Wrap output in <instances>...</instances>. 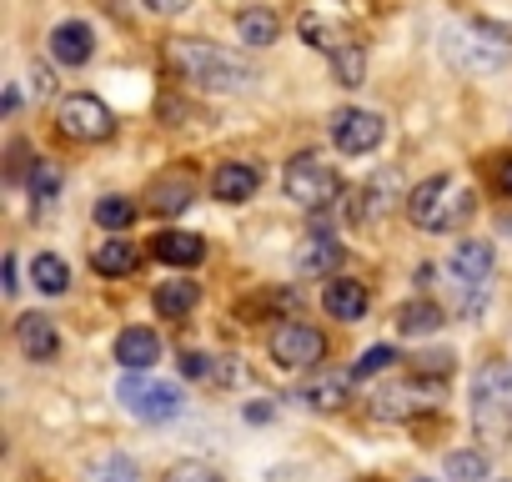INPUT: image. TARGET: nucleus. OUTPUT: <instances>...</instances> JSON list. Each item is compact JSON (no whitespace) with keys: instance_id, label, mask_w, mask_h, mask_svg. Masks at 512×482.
Wrapping results in <instances>:
<instances>
[{"instance_id":"1","label":"nucleus","mask_w":512,"mask_h":482,"mask_svg":"<svg viewBox=\"0 0 512 482\" xmlns=\"http://www.w3.org/2000/svg\"><path fill=\"white\" fill-rule=\"evenodd\" d=\"M166 66H171L176 81H186L196 91H246L256 81V71L241 56H231V51H221L211 41H196V36L171 41L166 46Z\"/></svg>"},{"instance_id":"2","label":"nucleus","mask_w":512,"mask_h":482,"mask_svg":"<svg viewBox=\"0 0 512 482\" xmlns=\"http://www.w3.org/2000/svg\"><path fill=\"white\" fill-rule=\"evenodd\" d=\"M472 427L487 452H502L512 442V372L497 362H482L472 377Z\"/></svg>"},{"instance_id":"3","label":"nucleus","mask_w":512,"mask_h":482,"mask_svg":"<svg viewBox=\"0 0 512 482\" xmlns=\"http://www.w3.org/2000/svg\"><path fill=\"white\" fill-rule=\"evenodd\" d=\"M487 277H492V241H457L447 257V282L457 292L462 317H477L487 302Z\"/></svg>"},{"instance_id":"4","label":"nucleus","mask_w":512,"mask_h":482,"mask_svg":"<svg viewBox=\"0 0 512 482\" xmlns=\"http://www.w3.org/2000/svg\"><path fill=\"white\" fill-rule=\"evenodd\" d=\"M472 211V191H457L452 176H427L422 186H412L407 196V216L427 231H442V226H457L462 216Z\"/></svg>"},{"instance_id":"5","label":"nucleus","mask_w":512,"mask_h":482,"mask_svg":"<svg viewBox=\"0 0 512 482\" xmlns=\"http://www.w3.org/2000/svg\"><path fill=\"white\" fill-rule=\"evenodd\" d=\"M116 397H121V407L131 412V417H141V422H171V417H181V392L171 387V382H151V377H121V387H116Z\"/></svg>"},{"instance_id":"6","label":"nucleus","mask_w":512,"mask_h":482,"mask_svg":"<svg viewBox=\"0 0 512 482\" xmlns=\"http://www.w3.org/2000/svg\"><path fill=\"white\" fill-rule=\"evenodd\" d=\"M337 186H342V181H337L332 161H322V156H312V151L297 156V161L282 171V191H287L297 206H307V211H312V206H327V201L337 196Z\"/></svg>"},{"instance_id":"7","label":"nucleus","mask_w":512,"mask_h":482,"mask_svg":"<svg viewBox=\"0 0 512 482\" xmlns=\"http://www.w3.org/2000/svg\"><path fill=\"white\" fill-rule=\"evenodd\" d=\"M56 126H61V136H71V141H106L111 131H116V116H111V106L101 101V96H66L61 101V111H56Z\"/></svg>"},{"instance_id":"8","label":"nucleus","mask_w":512,"mask_h":482,"mask_svg":"<svg viewBox=\"0 0 512 482\" xmlns=\"http://www.w3.org/2000/svg\"><path fill=\"white\" fill-rule=\"evenodd\" d=\"M327 357V337L317 332V327H307V322H282L277 332H272V362H282V367H312V362H322Z\"/></svg>"},{"instance_id":"9","label":"nucleus","mask_w":512,"mask_h":482,"mask_svg":"<svg viewBox=\"0 0 512 482\" xmlns=\"http://www.w3.org/2000/svg\"><path fill=\"white\" fill-rule=\"evenodd\" d=\"M332 141L347 151V156H367V151H377V141H382V116L377 111H337L332 116Z\"/></svg>"},{"instance_id":"10","label":"nucleus","mask_w":512,"mask_h":482,"mask_svg":"<svg viewBox=\"0 0 512 482\" xmlns=\"http://www.w3.org/2000/svg\"><path fill=\"white\" fill-rule=\"evenodd\" d=\"M256 186H262V166L256 161H221L216 166V176H211V196L216 201H251L256 196Z\"/></svg>"},{"instance_id":"11","label":"nucleus","mask_w":512,"mask_h":482,"mask_svg":"<svg viewBox=\"0 0 512 482\" xmlns=\"http://www.w3.org/2000/svg\"><path fill=\"white\" fill-rule=\"evenodd\" d=\"M16 342H21V352H26L31 362H56V352H61L56 322H51V317H41V312L16 317Z\"/></svg>"},{"instance_id":"12","label":"nucleus","mask_w":512,"mask_h":482,"mask_svg":"<svg viewBox=\"0 0 512 482\" xmlns=\"http://www.w3.org/2000/svg\"><path fill=\"white\" fill-rule=\"evenodd\" d=\"M51 56H56L61 66H86V61L96 56L91 26H86V21H61V26L51 31Z\"/></svg>"},{"instance_id":"13","label":"nucleus","mask_w":512,"mask_h":482,"mask_svg":"<svg viewBox=\"0 0 512 482\" xmlns=\"http://www.w3.org/2000/svg\"><path fill=\"white\" fill-rule=\"evenodd\" d=\"M116 362H121L126 372L156 367V362H161V337H156L151 327H126V332L116 337Z\"/></svg>"},{"instance_id":"14","label":"nucleus","mask_w":512,"mask_h":482,"mask_svg":"<svg viewBox=\"0 0 512 482\" xmlns=\"http://www.w3.org/2000/svg\"><path fill=\"white\" fill-rule=\"evenodd\" d=\"M151 257L166 262V267H196V262L206 257V241L191 236V231H161V236L151 241Z\"/></svg>"},{"instance_id":"15","label":"nucleus","mask_w":512,"mask_h":482,"mask_svg":"<svg viewBox=\"0 0 512 482\" xmlns=\"http://www.w3.org/2000/svg\"><path fill=\"white\" fill-rule=\"evenodd\" d=\"M322 307H327L337 322H362V312H367V287L352 282V277H332L327 292H322Z\"/></svg>"},{"instance_id":"16","label":"nucleus","mask_w":512,"mask_h":482,"mask_svg":"<svg viewBox=\"0 0 512 482\" xmlns=\"http://www.w3.org/2000/svg\"><path fill=\"white\" fill-rule=\"evenodd\" d=\"M372 412H377V417H387V422H397V417L437 412V402H432V392H427V397H417L412 387H382V392H377V402H372Z\"/></svg>"},{"instance_id":"17","label":"nucleus","mask_w":512,"mask_h":482,"mask_svg":"<svg viewBox=\"0 0 512 482\" xmlns=\"http://www.w3.org/2000/svg\"><path fill=\"white\" fill-rule=\"evenodd\" d=\"M96 272L101 277H131L136 272V262H141V252H136V241H126V236H111V241H96Z\"/></svg>"},{"instance_id":"18","label":"nucleus","mask_w":512,"mask_h":482,"mask_svg":"<svg viewBox=\"0 0 512 482\" xmlns=\"http://www.w3.org/2000/svg\"><path fill=\"white\" fill-rule=\"evenodd\" d=\"M442 46H447L462 66H472V71H497V66L507 61V46H477V36H462V31H452Z\"/></svg>"},{"instance_id":"19","label":"nucleus","mask_w":512,"mask_h":482,"mask_svg":"<svg viewBox=\"0 0 512 482\" xmlns=\"http://www.w3.org/2000/svg\"><path fill=\"white\" fill-rule=\"evenodd\" d=\"M236 36L246 41V46H272L277 36H282V21H277V11H267V6H251V11H241L236 16Z\"/></svg>"},{"instance_id":"20","label":"nucleus","mask_w":512,"mask_h":482,"mask_svg":"<svg viewBox=\"0 0 512 482\" xmlns=\"http://www.w3.org/2000/svg\"><path fill=\"white\" fill-rule=\"evenodd\" d=\"M191 201H196V186L186 176H166V181L151 186V211L156 216H181Z\"/></svg>"},{"instance_id":"21","label":"nucleus","mask_w":512,"mask_h":482,"mask_svg":"<svg viewBox=\"0 0 512 482\" xmlns=\"http://www.w3.org/2000/svg\"><path fill=\"white\" fill-rule=\"evenodd\" d=\"M196 302H201V287H196V282H161V287H156V312H161L166 322H181Z\"/></svg>"},{"instance_id":"22","label":"nucleus","mask_w":512,"mask_h":482,"mask_svg":"<svg viewBox=\"0 0 512 482\" xmlns=\"http://www.w3.org/2000/svg\"><path fill=\"white\" fill-rule=\"evenodd\" d=\"M447 317H442V307L437 302H427V297H417V302H407V307H397V327H402V337H427V332H437Z\"/></svg>"},{"instance_id":"23","label":"nucleus","mask_w":512,"mask_h":482,"mask_svg":"<svg viewBox=\"0 0 512 482\" xmlns=\"http://www.w3.org/2000/svg\"><path fill=\"white\" fill-rule=\"evenodd\" d=\"M302 36H307V46L332 51V56H337L342 46H352V41H347V31H342L332 16H317V11H307V16H302Z\"/></svg>"},{"instance_id":"24","label":"nucleus","mask_w":512,"mask_h":482,"mask_svg":"<svg viewBox=\"0 0 512 482\" xmlns=\"http://www.w3.org/2000/svg\"><path fill=\"white\" fill-rule=\"evenodd\" d=\"M297 267L307 272V277H317V272H337L342 267V247L332 236H312L307 247H302V257H297Z\"/></svg>"},{"instance_id":"25","label":"nucleus","mask_w":512,"mask_h":482,"mask_svg":"<svg viewBox=\"0 0 512 482\" xmlns=\"http://www.w3.org/2000/svg\"><path fill=\"white\" fill-rule=\"evenodd\" d=\"M31 282L46 292V297H61L66 287H71V272H66V262L61 257H51V252H41L36 262H31Z\"/></svg>"},{"instance_id":"26","label":"nucleus","mask_w":512,"mask_h":482,"mask_svg":"<svg viewBox=\"0 0 512 482\" xmlns=\"http://www.w3.org/2000/svg\"><path fill=\"white\" fill-rule=\"evenodd\" d=\"M442 467H447L452 482H492V477H487V452H482V447H472V452H447Z\"/></svg>"},{"instance_id":"27","label":"nucleus","mask_w":512,"mask_h":482,"mask_svg":"<svg viewBox=\"0 0 512 482\" xmlns=\"http://www.w3.org/2000/svg\"><path fill=\"white\" fill-rule=\"evenodd\" d=\"M96 221L121 236V231L136 221V201H131V196H101V201H96Z\"/></svg>"},{"instance_id":"28","label":"nucleus","mask_w":512,"mask_h":482,"mask_svg":"<svg viewBox=\"0 0 512 482\" xmlns=\"http://www.w3.org/2000/svg\"><path fill=\"white\" fill-rule=\"evenodd\" d=\"M302 402L307 407H342L347 402V377H317L302 387Z\"/></svg>"},{"instance_id":"29","label":"nucleus","mask_w":512,"mask_h":482,"mask_svg":"<svg viewBox=\"0 0 512 482\" xmlns=\"http://www.w3.org/2000/svg\"><path fill=\"white\" fill-rule=\"evenodd\" d=\"M31 196L36 201H56L61 196V166L51 156H36V166H31Z\"/></svg>"},{"instance_id":"30","label":"nucleus","mask_w":512,"mask_h":482,"mask_svg":"<svg viewBox=\"0 0 512 482\" xmlns=\"http://www.w3.org/2000/svg\"><path fill=\"white\" fill-rule=\"evenodd\" d=\"M332 71H337V81H342V86H362V71H367L362 46H342V51L332 56Z\"/></svg>"},{"instance_id":"31","label":"nucleus","mask_w":512,"mask_h":482,"mask_svg":"<svg viewBox=\"0 0 512 482\" xmlns=\"http://www.w3.org/2000/svg\"><path fill=\"white\" fill-rule=\"evenodd\" d=\"M412 377H422V382H447L452 377V352H422V357H412Z\"/></svg>"},{"instance_id":"32","label":"nucleus","mask_w":512,"mask_h":482,"mask_svg":"<svg viewBox=\"0 0 512 482\" xmlns=\"http://www.w3.org/2000/svg\"><path fill=\"white\" fill-rule=\"evenodd\" d=\"M392 362H397V352H392V347H372V352H367V357L352 367V382H362V377H377V372H387Z\"/></svg>"},{"instance_id":"33","label":"nucleus","mask_w":512,"mask_h":482,"mask_svg":"<svg viewBox=\"0 0 512 482\" xmlns=\"http://www.w3.org/2000/svg\"><path fill=\"white\" fill-rule=\"evenodd\" d=\"M96 482H141V472H136V462H131V457H121V452H116V457H106V462H101Z\"/></svg>"},{"instance_id":"34","label":"nucleus","mask_w":512,"mask_h":482,"mask_svg":"<svg viewBox=\"0 0 512 482\" xmlns=\"http://www.w3.org/2000/svg\"><path fill=\"white\" fill-rule=\"evenodd\" d=\"M166 482H221V472L206 462H176V467H166Z\"/></svg>"},{"instance_id":"35","label":"nucleus","mask_w":512,"mask_h":482,"mask_svg":"<svg viewBox=\"0 0 512 482\" xmlns=\"http://www.w3.org/2000/svg\"><path fill=\"white\" fill-rule=\"evenodd\" d=\"M181 372H186V377H211L216 362H211L206 352H186V357H181Z\"/></svg>"},{"instance_id":"36","label":"nucleus","mask_w":512,"mask_h":482,"mask_svg":"<svg viewBox=\"0 0 512 482\" xmlns=\"http://www.w3.org/2000/svg\"><path fill=\"white\" fill-rule=\"evenodd\" d=\"M492 176H497V191L512 196V151H502V156L492 161Z\"/></svg>"},{"instance_id":"37","label":"nucleus","mask_w":512,"mask_h":482,"mask_svg":"<svg viewBox=\"0 0 512 482\" xmlns=\"http://www.w3.org/2000/svg\"><path fill=\"white\" fill-rule=\"evenodd\" d=\"M146 6H151L156 16H181V11L191 6V0H146Z\"/></svg>"},{"instance_id":"38","label":"nucleus","mask_w":512,"mask_h":482,"mask_svg":"<svg viewBox=\"0 0 512 482\" xmlns=\"http://www.w3.org/2000/svg\"><path fill=\"white\" fill-rule=\"evenodd\" d=\"M31 81H36V91H41V96L51 91V71H46V66H36V71H31Z\"/></svg>"},{"instance_id":"39","label":"nucleus","mask_w":512,"mask_h":482,"mask_svg":"<svg viewBox=\"0 0 512 482\" xmlns=\"http://www.w3.org/2000/svg\"><path fill=\"white\" fill-rule=\"evenodd\" d=\"M21 282H16V257H6V292H16Z\"/></svg>"},{"instance_id":"40","label":"nucleus","mask_w":512,"mask_h":482,"mask_svg":"<svg viewBox=\"0 0 512 482\" xmlns=\"http://www.w3.org/2000/svg\"><path fill=\"white\" fill-rule=\"evenodd\" d=\"M502 231H512V216H507V221H502Z\"/></svg>"},{"instance_id":"41","label":"nucleus","mask_w":512,"mask_h":482,"mask_svg":"<svg viewBox=\"0 0 512 482\" xmlns=\"http://www.w3.org/2000/svg\"><path fill=\"white\" fill-rule=\"evenodd\" d=\"M492 482H502V477H492Z\"/></svg>"}]
</instances>
